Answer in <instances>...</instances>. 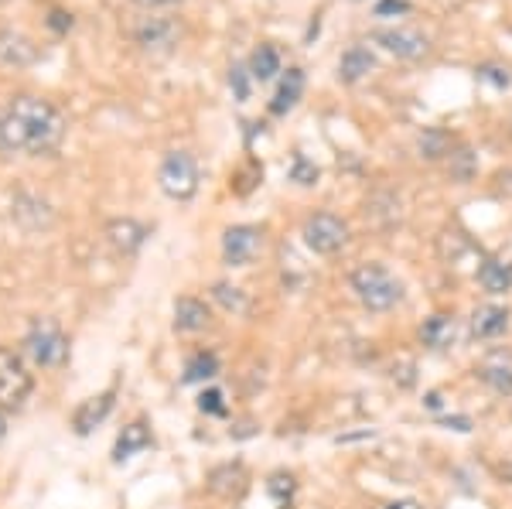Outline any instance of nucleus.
Wrapping results in <instances>:
<instances>
[{
    "label": "nucleus",
    "instance_id": "f257e3e1",
    "mask_svg": "<svg viewBox=\"0 0 512 509\" xmlns=\"http://www.w3.org/2000/svg\"><path fill=\"white\" fill-rule=\"evenodd\" d=\"M65 137V117L38 96H14L0 106V151L41 158Z\"/></svg>",
    "mask_w": 512,
    "mask_h": 509
},
{
    "label": "nucleus",
    "instance_id": "f03ea898",
    "mask_svg": "<svg viewBox=\"0 0 512 509\" xmlns=\"http://www.w3.org/2000/svg\"><path fill=\"white\" fill-rule=\"evenodd\" d=\"M352 291L369 311H390L403 301V284L383 264H362L352 270Z\"/></svg>",
    "mask_w": 512,
    "mask_h": 509
},
{
    "label": "nucleus",
    "instance_id": "7ed1b4c3",
    "mask_svg": "<svg viewBox=\"0 0 512 509\" xmlns=\"http://www.w3.org/2000/svg\"><path fill=\"white\" fill-rule=\"evenodd\" d=\"M24 352L41 369H59L69 363V339L55 322H31L28 335H24Z\"/></svg>",
    "mask_w": 512,
    "mask_h": 509
},
{
    "label": "nucleus",
    "instance_id": "20e7f679",
    "mask_svg": "<svg viewBox=\"0 0 512 509\" xmlns=\"http://www.w3.org/2000/svg\"><path fill=\"white\" fill-rule=\"evenodd\" d=\"M35 390V376L28 373L21 352L0 346V410H21Z\"/></svg>",
    "mask_w": 512,
    "mask_h": 509
},
{
    "label": "nucleus",
    "instance_id": "39448f33",
    "mask_svg": "<svg viewBox=\"0 0 512 509\" xmlns=\"http://www.w3.org/2000/svg\"><path fill=\"white\" fill-rule=\"evenodd\" d=\"M158 185L168 199L175 202H188L198 192V164L192 154L185 151H171L168 158L161 161L158 171Z\"/></svg>",
    "mask_w": 512,
    "mask_h": 509
},
{
    "label": "nucleus",
    "instance_id": "423d86ee",
    "mask_svg": "<svg viewBox=\"0 0 512 509\" xmlns=\"http://www.w3.org/2000/svg\"><path fill=\"white\" fill-rule=\"evenodd\" d=\"M304 243H308V250L321 253V257H332V253H338L349 243V226L338 216H332V212H318V216H311L304 223Z\"/></svg>",
    "mask_w": 512,
    "mask_h": 509
},
{
    "label": "nucleus",
    "instance_id": "0eeeda50",
    "mask_svg": "<svg viewBox=\"0 0 512 509\" xmlns=\"http://www.w3.org/2000/svg\"><path fill=\"white\" fill-rule=\"evenodd\" d=\"M260 229L256 226H229L222 236V260L229 267H250L253 257L260 253Z\"/></svg>",
    "mask_w": 512,
    "mask_h": 509
},
{
    "label": "nucleus",
    "instance_id": "6e6552de",
    "mask_svg": "<svg viewBox=\"0 0 512 509\" xmlns=\"http://www.w3.org/2000/svg\"><path fill=\"white\" fill-rule=\"evenodd\" d=\"M478 380L489 390L502 393V397H512V352L509 349H495L478 363Z\"/></svg>",
    "mask_w": 512,
    "mask_h": 509
},
{
    "label": "nucleus",
    "instance_id": "1a4fd4ad",
    "mask_svg": "<svg viewBox=\"0 0 512 509\" xmlns=\"http://www.w3.org/2000/svg\"><path fill=\"white\" fill-rule=\"evenodd\" d=\"M373 41L383 45L386 52L400 55V59H420L427 52V38L417 35V31H407V28H383V31H373Z\"/></svg>",
    "mask_w": 512,
    "mask_h": 509
},
{
    "label": "nucleus",
    "instance_id": "9d476101",
    "mask_svg": "<svg viewBox=\"0 0 512 509\" xmlns=\"http://www.w3.org/2000/svg\"><path fill=\"white\" fill-rule=\"evenodd\" d=\"M110 410H113V390L99 393V397L82 400V404L76 407V414H72V428H76V434L86 438L89 431L99 428V424L110 417Z\"/></svg>",
    "mask_w": 512,
    "mask_h": 509
},
{
    "label": "nucleus",
    "instance_id": "9b49d317",
    "mask_svg": "<svg viewBox=\"0 0 512 509\" xmlns=\"http://www.w3.org/2000/svg\"><path fill=\"white\" fill-rule=\"evenodd\" d=\"M304 93V69H297V65H291V69L284 72V79H280V89L277 96L270 100V113L274 117H284V113H291L297 100H301Z\"/></svg>",
    "mask_w": 512,
    "mask_h": 509
},
{
    "label": "nucleus",
    "instance_id": "f8f14e48",
    "mask_svg": "<svg viewBox=\"0 0 512 509\" xmlns=\"http://www.w3.org/2000/svg\"><path fill=\"white\" fill-rule=\"evenodd\" d=\"M506 328H509V311L506 308H499V305L475 308V315H472V335H475V339H482V342L499 339Z\"/></svg>",
    "mask_w": 512,
    "mask_h": 509
},
{
    "label": "nucleus",
    "instance_id": "ddd939ff",
    "mask_svg": "<svg viewBox=\"0 0 512 509\" xmlns=\"http://www.w3.org/2000/svg\"><path fill=\"white\" fill-rule=\"evenodd\" d=\"M212 322V311L198 298H178L175 301V328L178 332H202Z\"/></svg>",
    "mask_w": 512,
    "mask_h": 509
},
{
    "label": "nucleus",
    "instance_id": "4468645a",
    "mask_svg": "<svg viewBox=\"0 0 512 509\" xmlns=\"http://www.w3.org/2000/svg\"><path fill=\"white\" fill-rule=\"evenodd\" d=\"M373 69H376V55L369 52V48H362V45H352L349 52L342 55V62H338V79H342V82H359V79H366Z\"/></svg>",
    "mask_w": 512,
    "mask_h": 509
},
{
    "label": "nucleus",
    "instance_id": "2eb2a0df",
    "mask_svg": "<svg viewBox=\"0 0 512 509\" xmlns=\"http://www.w3.org/2000/svg\"><path fill=\"white\" fill-rule=\"evenodd\" d=\"M106 233H110V243L117 246L120 253H137L147 240V229L134 223V219H113V223L106 226Z\"/></svg>",
    "mask_w": 512,
    "mask_h": 509
},
{
    "label": "nucleus",
    "instance_id": "dca6fc26",
    "mask_svg": "<svg viewBox=\"0 0 512 509\" xmlns=\"http://www.w3.org/2000/svg\"><path fill=\"white\" fill-rule=\"evenodd\" d=\"M151 431H147L144 421H134L123 428V434L117 438V448H113V462H127V458H134L137 451L151 448Z\"/></svg>",
    "mask_w": 512,
    "mask_h": 509
},
{
    "label": "nucleus",
    "instance_id": "f3484780",
    "mask_svg": "<svg viewBox=\"0 0 512 509\" xmlns=\"http://www.w3.org/2000/svg\"><path fill=\"white\" fill-rule=\"evenodd\" d=\"M478 284L489 294H509L512 291V264H502V260H482L478 264Z\"/></svg>",
    "mask_w": 512,
    "mask_h": 509
},
{
    "label": "nucleus",
    "instance_id": "a211bd4d",
    "mask_svg": "<svg viewBox=\"0 0 512 509\" xmlns=\"http://www.w3.org/2000/svg\"><path fill=\"white\" fill-rule=\"evenodd\" d=\"M454 335H458V328H454V318H448V315L427 318L424 328H420V339H424V346L434 349V352L451 349L454 346Z\"/></svg>",
    "mask_w": 512,
    "mask_h": 509
},
{
    "label": "nucleus",
    "instance_id": "6ab92c4d",
    "mask_svg": "<svg viewBox=\"0 0 512 509\" xmlns=\"http://www.w3.org/2000/svg\"><path fill=\"white\" fill-rule=\"evenodd\" d=\"M209 486H212V492H219V496H226V499L243 496L246 492V469L243 465H222V469L212 472Z\"/></svg>",
    "mask_w": 512,
    "mask_h": 509
},
{
    "label": "nucleus",
    "instance_id": "aec40b11",
    "mask_svg": "<svg viewBox=\"0 0 512 509\" xmlns=\"http://www.w3.org/2000/svg\"><path fill=\"white\" fill-rule=\"evenodd\" d=\"M175 35H178V28L168 18H151L137 31V38L144 48H158V45L168 48V45H175Z\"/></svg>",
    "mask_w": 512,
    "mask_h": 509
},
{
    "label": "nucleus",
    "instance_id": "412c9836",
    "mask_svg": "<svg viewBox=\"0 0 512 509\" xmlns=\"http://www.w3.org/2000/svg\"><path fill=\"white\" fill-rule=\"evenodd\" d=\"M277 72H280V52L274 45H260L250 59V76L256 82H270L277 79Z\"/></svg>",
    "mask_w": 512,
    "mask_h": 509
},
{
    "label": "nucleus",
    "instance_id": "4be33fe9",
    "mask_svg": "<svg viewBox=\"0 0 512 509\" xmlns=\"http://www.w3.org/2000/svg\"><path fill=\"white\" fill-rule=\"evenodd\" d=\"M216 373H219V359L212 356V352H195V356L185 363V376H181V380H185L188 387H192V383L212 380Z\"/></svg>",
    "mask_w": 512,
    "mask_h": 509
},
{
    "label": "nucleus",
    "instance_id": "5701e85b",
    "mask_svg": "<svg viewBox=\"0 0 512 509\" xmlns=\"http://www.w3.org/2000/svg\"><path fill=\"white\" fill-rule=\"evenodd\" d=\"M417 144H420V158H427V161H441V158H448V154H451V137L444 134L441 127L424 130Z\"/></svg>",
    "mask_w": 512,
    "mask_h": 509
},
{
    "label": "nucleus",
    "instance_id": "b1692460",
    "mask_svg": "<svg viewBox=\"0 0 512 509\" xmlns=\"http://www.w3.org/2000/svg\"><path fill=\"white\" fill-rule=\"evenodd\" d=\"M212 298H216L226 311H233V315H246V311H250V298L243 294V287H233L226 281L212 284Z\"/></svg>",
    "mask_w": 512,
    "mask_h": 509
},
{
    "label": "nucleus",
    "instance_id": "393cba45",
    "mask_svg": "<svg viewBox=\"0 0 512 509\" xmlns=\"http://www.w3.org/2000/svg\"><path fill=\"white\" fill-rule=\"evenodd\" d=\"M267 492L277 499V503H291L294 492H297L294 475H291V472H274V475H270V479H267Z\"/></svg>",
    "mask_w": 512,
    "mask_h": 509
},
{
    "label": "nucleus",
    "instance_id": "a878e982",
    "mask_svg": "<svg viewBox=\"0 0 512 509\" xmlns=\"http://www.w3.org/2000/svg\"><path fill=\"white\" fill-rule=\"evenodd\" d=\"M291 182L318 185V164H311L304 154H294V158H291Z\"/></svg>",
    "mask_w": 512,
    "mask_h": 509
},
{
    "label": "nucleus",
    "instance_id": "bb28decb",
    "mask_svg": "<svg viewBox=\"0 0 512 509\" xmlns=\"http://www.w3.org/2000/svg\"><path fill=\"white\" fill-rule=\"evenodd\" d=\"M451 175L458 178V182H468V178L475 175V154L468 151V147H461L458 154H451Z\"/></svg>",
    "mask_w": 512,
    "mask_h": 509
},
{
    "label": "nucleus",
    "instance_id": "cd10ccee",
    "mask_svg": "<svg viewBox=\"0 0 512 509\" xmlns=\"http://www.w3.org/2000/svg\"><path fill=\"white\" fill-rule=\"evenodd\" d=\"M250 69H243V65H233V69H229V86H233V96L239 103H246L250 100Z\"/></svg>",
    "mask_w": 512,
    "mask_h": 509
},
{
    "label": "nucleus",
    "instance_id": "c85d7f7f",
    "mask_svg": "<svg viewBox=\"0 0 512 509\" xmlns=\"http://www.w3.org/2000/svg\"><path fill=\"white\" fill-rule=\"evenodd\" d=\"M198 410H202V414H212V417H222V414H226L222 393L219 390H205L202 397H198Z\"/></svg>",
    "mask_w": 512,
    "mask_h": 509
},
{
    "label": "nucleus",
    "instance_id": "c756f323",
    "mask_svg": "<svg viewBox=\"0 0 512 509\" xmlns=\"http://www.w3.org/2000/svg\"><path fill=\"white\" fill-rule=\"evenodd\" d=\"M407 11H410L407 0H379V4H376L379 18H393V14H407Z\"/></svg>",
    "mask_w": 512,
    "mask_h": 509
},
{
    "label": "nucleus",
    "instance_id": "7c9ffc66",
    "mask_svg": "<svg viewBox=\"0 0 512 509\" xmlns=\"http://www.w3.org/2000/svg\"><path fill=\"white\" fill-rule=\"evenodd\" d=\"M441 428H448V431H461V434H468L472 431V417H465V414H454V417H441Z\"/></svg>",
    "mask_w": 512,
    "mask_h": 509
},
{
    "label": "nucleus",
    "instance_id": "2f4dec72",
    "mask_svg": "<svg viewBox=\"0 0 512 509\" xmlns=\"http://www.w3.org/2000/svg\"><path fill=\"white\" fill-rule=\"evenodd\" d=\"M482 79H489V82H495V86H499V89H506L509 86V72H502V69H492V65H489V69H482Z\"/></svg>",
    "mask_w": 512,
    "mask_h": 509
},
{
    "label": "nucleus",
    "instance_id": "473e14b6",
    "mask_svg": "<svg viewBox=\"0 0 512 509\" xmlns=\"http://www.w3.org/2000/svg\"><path fill=\"white\" fill-rule=\"evenodd\" d=\"M134 4H140V7H175V4H181V0H134Z\"/></svg>",
    "mask_w": 512,
    "mask_h": 509
},
{
    "label": "nucleus",
    "instance_id": "72a5a7b5",
    "mask_svg": "<svg viewBox=\"0 0 512 509\" xmlns=\"http://www.w3.org/2000/svg\"><path fill=\"white\" fill-rule=\"evenodd\" d=\"M386 509H424V506L414 503V499H396V503H390Z\"/></svg>",
    "mask_w": 512,
    "mask_h": 509
},
{
    "label": "nucleus",
    "instance_id": "f704fd0d",
    "mask_svg": "<svg viewBox=\"0 0 512 509\" xmlns=\"http://www.w3.org/2000/svg\"><path fill=\"white\" fill-rule=\"evenodd\" d=\"M424 404L431 407V410H441V393L431 390V393H427V397H424Z\"/></svg>",
    "mask_w": 512,
    "mask_h": 509
},
{
    "label": "nucleus",
    "instance_id": "c9c22d12",
    "mask_svg": "<svg viewBox=\"0 0 512 509\" xmlns=\"http://www.w3.org/2000/svg\"><path fill=\"white\" fill-rule=\"evenodd\" d=\"M4 434H7V417H4V410H0V441H4Z\"/></svg>",
    "mask_w": 512,
    "mask_h": 509
}]
</instances>
